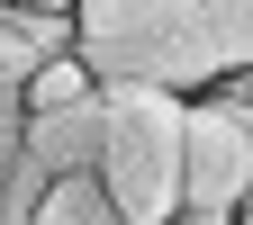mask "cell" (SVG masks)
I'll return each mask as SVG.
<instances>
[{
    "instance_id": "7",
    "label": "cell",
    "mask_w": 253,
    "mask_h": 225,
    "mask_svg": "<svg viewBox=\"0 0 253 225\" xmlns=\"http://www.w3.org/2000/svg\"><path fill=\"white\" fill-rule=\"evenodd\" d=\"M244 225H253V198H244Z\"/></svg>"
},
{
    "instance_id": "6",
    "label": "cell",
    "mask_w": 253,
    "mask_h": 225,
    "mask_svg": "<svg viewBox=\"0 0 253 225\" xmlns=\"http://www.w3.org/2000/svg\"><path fill=\"white\" fill-rule=\"evenodd\" d=\"M172 225H244V216H199V207H181Z\"/></svg>"
},
{
    "instance_id": "4",
    "label": "cell",
    "mask_w": 253,
    "mask_h": 225,
    "mask_svg": "<svg viewBox=\"0 0 253 225\" xmlns=\"http://www.w3.org/2000/svg\"><path fill=\"white\" fill-rule=\"evenodd\" d=\"M82 99H100V81H90V63H82V54L37 63V81H27V117H45V108H82Z\"/></svg>"
},
{
    "instance_id": "2",
    "label": "cell",
    "mask_w": 253,
    "mask_h": 225,
    "mask_svg": "<svg viewBox=\"0 0 253 225\" xmlns=\"http://www.w3.org/2000/svg\"><path fill=\"white\" fill-rule=\"evenodd\" d=\"M181 135H190V99L100 90V198L118 207V225L181 216Z\"/></svg>"
},
{
    "instance_id": "3",
    "label": "cell",
    "mask_w": 253,
    "mask_h": 225,
    "mask_svg": "<svg viewBox=\"0 0 253 225\" xmlns=\"http://www.w3.org/2000/svg\"><path fill=\"white\" fill-rule=\"evenodd\" d=\"M253 198V117L190 99V135H181V207L199 216H244Z\"/></svg>"
},
{
    "instance_id": "5",
    "label": "cell",
    "mask_w": 253,
    "mask_h": 225,
    "mask_svg": "<svg viewBox=\"0 0 253 225\" xmlns=\"http://www.w3.org/2000/svg\"><path fill=\"white\" fill-rule=\"evenodd\" d=\"M27 81H37V54H27V45H18V27L0 18V90H27Z\"/></svg>"
},
{
    "instance_id": "1",
    "label": "cell",
    "mask_w": 253,
    "mask_h": 225,
    "mask_svg": "<svg viewBox=\"0 0 253 225\" xmlns=\"http://www.w3.org/2000/svg\"><path fill=\"white\" fill-rule=\"evenodd\" d=\"M73 54L100 90L208 99L217 81L253 72V0H82Z\"/></svg>"
}]
</instances>
